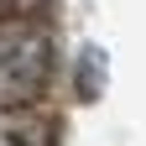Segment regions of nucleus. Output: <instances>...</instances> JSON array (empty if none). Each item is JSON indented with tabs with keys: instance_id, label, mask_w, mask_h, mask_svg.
<instances>
[{
	"instance_id": "f257e3e1",
	"label": "nucleus",
	"mask_w": 146,
	"mask_h": 146,
	"mask_svg": "<svg viewBox=\"0 0 146 146\" xmlns=\"http://www.w3.org/2000/svg\"><path fill=\"white\" fill-rule=\"evenodd\" d=\"M52 78V42L47 31H31L21 47L0 52V110H21V99H36Z\"/></svg>"
},
{
	"instance_id": "f03ea898",
	"label": "nucleus",
	"mask_w": 146,
	"mask_h": 146,
	"mask_svg": "<svg viewBox=\"0 0 146 146\" xmlns=\"http://www.w3.org/2000/svg\"><path fill=\"white\" fill-rule=\"evenodd\" d=\"M0 146H52V125L36 110H0Z\"/></svg>"
},
{
	"instance_id": "7ed1b4c3",
	"label": "nucleus",
	"mask_w": 146,
	"mask_h": 146,
	"mask_svg": "<svg viewBox=\"0 0 146 146\" xmlns=\"http://www.w3.org/2000/svg\"><path fill=\"white\" fill-rule=\"evenodd\" d=\"M42 0H0V21H11L16 11H36Z\"/></svg>"
}]
</instances>
